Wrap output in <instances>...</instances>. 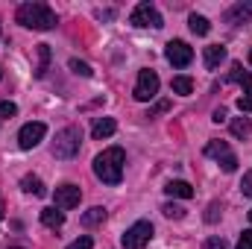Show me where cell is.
<instances>
[{"mask_svg":"<svg viewBox=\"0 0 252 249\" xmlns=\"http://www.w3.org/2000/svg\"><path fill=\"white\" fill-rule=\"evenodd\" d=\"M124 164H126V153L121 147H109L94 158V176L103 185H118L124 179Z\"/></svg>","mask_w":252,"mask_h":249,"instance_id":"cell-1","label":"cell"},{"mask_svg":"<svg viewBox=\"0 0 252 249\" xmlns=\"http://www.w3.org/2000/svg\"><path fill=\"white\" fill-rule=\"evenodd\" d=\"M18 24L27 27V30H38V32H47L53 30L59 21H56V12L47 6V3H21L18 12H15Z\"/></svg>","mask_w":252,"mask_h":249,"instance_id":"cell-2","label":"cell"},{"mask_svg":"<svg viewBox=\"0 0 252 249\" xmlns=\"http://www.w3.org/2000/svg\"><path fill=\"white\" fill-rule=\"evenodd\" d=\"M79 141H82V132H79V126H64L62 132L56 135L53 156H56V158H73V156L79 153Z\"/></svg>","mask_w":252,"mask_h":249,"instance_id":"cell-3","label":"cell"},{"mask_svg":"<svg viewBox=\"0 0 252 249\" xmlns=\"http://www.w3.org/2000/svg\"><path fill=\"white\" fill-rule=\"evenodd\" d=\"M150 241H153V223H150V220H138V223H132L124 235H121L124 249H144Z\"/></svg>","mask_w":252,"mask_h":249,"instance_id":"cell-4","label":"cell"},{"mask_svg":"<svg viewBox=\"0 0 252 249\" xmlns=\"http://www.w3.org/2000/svg\"><path fill=\"white\" fill-rule=\"evenodd\" d=\"M129 24H132V27H153V30L164 27L158 9H156L153 3H138V6L132 9V15H129Z\"/></svg>","mask_w":252,"mask_h":249,"instance_id":"cell-5","label":"cell"},{"mask_svg":"<svg viewBox=\"0 0 252 249\" xmlns=\"http://www.w3.org/2000/svg\"><path fill=\"white\" fill-rule=\"evenodd\" d=\"M156 94H158V73H156V70H150V67L138 70V82H135V100H141V103H150Z\"/></svg>","mask_w":252,"mask_h":249,"instance_id":"cell-6","label":"cell"},{"mask_svg":"<svg viewBox=\"0 0 252 249\" xmlns=\"http://www.w3.org/2000/svg\"><path fill=\"white\" fill-rule=\"evenodd\" d=\"M44 135H47V126L41 124V121L24 124L21 132H18V144H21V150H32V147H38V144L44 141Z\"/></svg>","mask_w":252,"mask_h":249,"instance_id":"cell-7","label":"cell"},{"mask_svg":"<svg viewBox=\"0 0 252 249\" xmlns=\"http://www.w3.org/2000/svg\"><path fill=\"white\" fill-rule=\"evenodd\" d=\"M79 199H82V190H79L76 185H70V182L59 185L56 187V193H53V202H56L59 211H70V208H76Z\"/></svg>","mask_w":252,"mask_h":249,"instance_id":"cell-8","label":"cell"},{"mask_svg":"<svg viewBox=\"0 0 252 249\" xmlns=\"http://www.w3.org/2000/svg\"><path fill=\"white\" fill-rule=\"evenodd\" d=\"M164 59L173 64V67H188L193 62V50H190L185 41H170L164 47Z\"/></svg>","mask_w":252,"mask_h":249,"instance_id":"cell-9","label":"cell"},{"mask_svg":"<svg viewBox=\"0 0 252 249\" xmlns=\"http://www.w3.org/2000/svg\"><path fill=\"white\" fill-rule=\"evenodd\" d=\"M229 82H235V85H241L244 88V97H252V73L250 70H244V64H232V70H229Z\"/></svg>","mask_w":252,"mask_h":249,"instance_id":"cell-10","label":"cell"},{"mask_svg":"<svg viewBox=\"0 0 252 249\" xmlns=\"http://www.w3.org/2000/svg\"><path fill=\"white\" fill-rule=\"evenodd\" d=\"M202 59H205V67H208V70H214V67H220V62L226 59V47H223V44H208Z\"/></svg>","mask_w":252,"mask_h":249,"instance_id":"cell-11","label":"cell"},{"mask_svg":"<svg viewBox=\"0 0 252 249\" xmlns=\"http://www.w3.org/2000/svg\"><path fill=\"white\" fill-rule=\"evenodd\" d=\"M41 223L47 229H62L64 226V211L59 208H41Z\"/></svg>","mask_w":252,"mask_h":249,"instance_id":"cell-12","label":"cell"},{"mask_svg":"<svg viewBox=\"0 0 252 249\" xmlns=\"http://www.w3.org/2000/svg\"><path fill=\"white\" fill-rule=\"evenodd\" d=\"M167 196H176V199H190L193 196V187L188 182H182V179H173V182H167Z\"/></svg>","mask_w":252,"mask_h":249,"instance_id":"cell-13","label":"cell"},{"mask_svg":"<svg viewBox=\"0 0 252 249\" xmlns=\"http://www.w3.org/2000/svg\"><path fill=\"white\" fill-rule=\"evenodd\" d=\"M115 129H118V124H115V118H100V121L94 124V129H91V135H94L97 141H103V138L115 135Z\"/></svg>","mask_w":252,"mask_h":249,"instance_id":"cell-14","label":"cell"},{"mask_svg":"<svg viewBox=\"0 0 252 249\" xmlns=\"http://www.w3.org/2000/svg\"><path fill=\"white\" fill-rule=\"evenodd\" d=\"M247 18H252V3H238V6H232L229 15H226L229 24H241V21H247Z\"/></svg>","mask_w":252,"mask_h":249,"instance_id":"cell-15","label":"cell"},{"mask_svg":"<svg viewBox=\"0 0 252 249\" xmlns=\"http://www.w3.org/2000/svg\"><path fill=\"white\" fill-rule=\"evenodd\" d=\"M205 156H208V158L223 161L226 156H232V150H229V144H226V141H211V144L205 147Z\"/></svg>","mask_w":252,"mask_h":249,"instance_id":"cell-16","label":"cell"},{"mask_svg":"<svg viewBox=\"0 0 252 249\" xmlns=\"http://www.w3.org/2000/svg\"><path fill=\"white\" fill-rule=\"evenodd\" d=\"M21 187H24L27 193H32V196H44V193H47V187H44V182H41L38 176H24V179H21Z\"/></svg>","mask_w":252,"mask_h":249,"instance_id":"cell-17","label":"cell"},{"mask_svg":"<svg viewBox=\"0 0 252 249\" xmlns=\"http://www.w3.org/2000/svg\"><path fill=\"white\" fill-rule=\"evenodd\" d=\"M106 220V208L103 205H94V208H88L85 214H82V226H97V223H103Z\"/></svg>","mask_w":252,"mask_h":249,"instance_id":"cell-18","label":"cell"},{"mask_svg":"<svg viewBox=\"0 0 252 249\" xmlns=\"http://www.w3.org/2000/svg\"><path fill=\"white\" fill-rule=\"evenodd\" d=\"M232 135H235V138H250L252 135V121L250 118H235V121H232Z\"/></svg>","mask_w":252,"mask_h":249,"instance_id":"cell-19","label":"cell"},{"mask_svg":"<svg viewBox=\"0 0 252 249\" xmlns=\"http://www.w3.org/2000/svg\"><path fill=\"white\" fill-rule=\"evenodd\" d=\"M170 88H173V94H182V97H188L190 91H193V79H190V76H173Z\"/></svg>","mask_w":252,"mask_h":249,"instance_id":"cell-20","label":"cell"},{"mask_svg":"<svg viewBox=\"0 0 252 249\" xmlns=\"http://www.w3.org/2000/svg\"><path fill=\"white\" fill-rule=\"evenodd\" d=\"M190 32L193 35H208V30H211V24H208V18H202V15H190Z\"/></svg>","mask_w":252,"mask_h":249,"instance_id":"cell-21","label":"cell"},{"mask_svg":"<svg viewBox=\"0 0 252 249\" xmlns=\"http://www.w3.org/2000/svg\"><path fill=\"white\" fill-rule=\"evenodd\" d=\"M50 64V44H38V67H35V76H44Z\"/></svg>","mask_w":252,"mask_h":249,"instance_id":"cell-22","label":"cell"},{"mask_svg":"<svg viewBox=\"0 0 252 249\" xmlns=\"http://www.w3.org/2000/svg\"><path fill=\"white\" fill-rule=\"evenodd\" d=\"M161 214H164L167 220H182V217H185V208L176 205V202H167V205H161Z\"/></svg>","mask_w":252,"mask_h":249,"instance_id":"cell-23","label":"cell"},{"mask_svg":"<svg viewBox=\"0 0 252 249\" xmlns=\"http://www.w3.org/2000/svg\"><path fill=\"white\" fill-rule=\"evenodd\" d=\"M220 214H223L220 202H211V205H208V211H205V223H217V220H220Z\"/></svg>","mask_w":252,"mask_h":249,"instance_id":"cell-24","label":"cell"},{"mask_svg":"<svg viewBox=\"0 0 252 249\" xmlns=\"http://www.w3.org/2000/svg\"><path fill=\"white\" fill-rule=\"evenodd\" d=\"M70 70H73L76 76H91V67L85 62H79V59H70Z\"/></svg>","mask_w":252,"mask_h":249,"instance_id":"cell-25","label":"cell"},{"mask_svg":"<svg viewBox=\"0 0 252 249\" xmlns=\"http://www.w3.org/2000/svg\"><path fill=\"white\" fill-rule=\"evenodd\" d=\"M220 167H223L226 173H235V170H238V156H235V153H232V156H226V158L220 161Z\"/></svg>","mask_w":252,"mask_h":249,"instance_id":"cell-26","label":"cell"},{"mask_svg":"<svg viewBox=\"0 0 252 249\" xmlns=\"http://www.w3.org/2000/svg\"><path fill=\"white\" fill-rule=\"evenodd\" d=\"M15 115H18V106L9 103V100H3L0 103V118H15Z\"/></svg>","mask_w":252,"mask_h":249,"instance_id":"cell-27","label":"cell"},{"mask_svg":"<svg viewBox=\"0 0 252 249\" xmlns=\"http://www.w3.org/2000/svg\"><path fill=\"white\" fill-rule=\"evenodd\" d=\"M241 193L252 199V170H247V173H244V179H241Z\"/></svg>","mask_w":252,"mask_h":249,"instance_id":"cell-28","label":"cell"},{"mask_svg":"<svg viewBox=\"0 0 252 249\" xmlns=\"http://www.w3.org/2000/svg\"><path fill=\"white\" fill-rule=\"evenodd\" d=\"M91 247H94V241H91L88 235H82V238H76V241H73L67 249H91Z\"/></svg>","mask_w":252,"mask_h":249,"instance_id":"cell-29","label":"cell"},{"mask_svg":"<svg viewBox=\"0 0 252 249\" xmlns=\"http://www.w3.org/2000/svg\"><path fill=\"white\" fill-rule=\"evenodd\" d=\"M238 249H252V229H247V232L241 235V241H238Z\"/></svg>","mask_w":252,"mask_h":249,"instance_id":"cell-30","label":"cell"},{"mask_svg":"<svg viewBox=\"0 0 252 249\" xmlns=\"http://www.w3.org/2000/svg\"><path fill=\"white\" fill-rule=\"evenodd\" d=\"M205 249H229V247H226L223 238H208V241H205Z\"/></svg>","mask_w":252,"mask_h":249,"instance_id":"cell-31","label":"cell"},{"mask_svg":"<svg viewBox=\"0 0 252 249\" xmlns=\"http://www.w3.org/2000/svg\"><path fill=\"white\" fill-rule=\"evenodd\" d=\"M238 109L252 115V97H238Z\"/></svg>","mask_w":252,"mask_h":249,"instance_id":"cell-32","label":"cell"},{"mask_svg":"<svg viewBox=\"0 0 252 249\" xmlns=\"http://www.w3.org/2000/svg\"><path fill=\"white\" fill-rule=\"evenodd\" d=\"M211 121H214V124H223V121H226V109H223V106H220V109H214Z\"/></svg>","mask_w":252,"mask_h":249,"instance_id":"cell-33","label":"cell"},{"mask_svg":"<svg viewBox=\"0 0 252 249\" xmlns=\"http://www.w3.org/2000/svg\"><path fill=\"white\" fill-rule=\"evenodd\" d=\"M158 112H167V103H158V106H156V109H153L147 118H153V115H158Z\"/></svg>","mask_w":252,"mask_h":249,"instance_id":"cell-34","label":"cell"},{"mask_svg":"<svg viewBox=\"0 0 252 249\" xmlns=\"http://www.w3.org/2000/svg\"><path fill=\"white\" fill-rule=\"evenodd\" d=\"M3 211H6V205H3V199H0V220H3Z\"/></svg>","mask_w":252,"mask_h":249,"instance_id":"cell-35","label":"cell"},{"mask_svg":"<svg viewBox=\"0 0 252 249\" xmlns=\"http://www.w3.org/2000/svg\"><path fill=\"white\" fill-rule=\"evenodd\" d=\"M250 64H252V50H250Z\"/></svg>","mask_w":252,"mask_h":249,"instance_id":"cell-36","label":"cell"},{"mask_svg":"<svg viewBox=\"0 0 252 249\" xmlns=\"http://www.w3.org/2000/svg\"><path fill=\"white\" fill-rule=\"evenodd\" d=\"M250 223H252V211H250Z\"/></svg>","mask_w":252,"mask_h":249,"instance_id":"cell-37","label":"cell"},{"mask_svg":"<svg viewBox=\"0 0 252 249\" xmlns=\"http://www.w3.org/2000/svg\"><path fill=\"white\" fill-rule=\"evenodd\" d=\"M9 249H21V247H9Z\"/></svg>","mask_w":252,"mask_h":249,"instance_id":"cell-38","label":"cell"}]
</instances>
